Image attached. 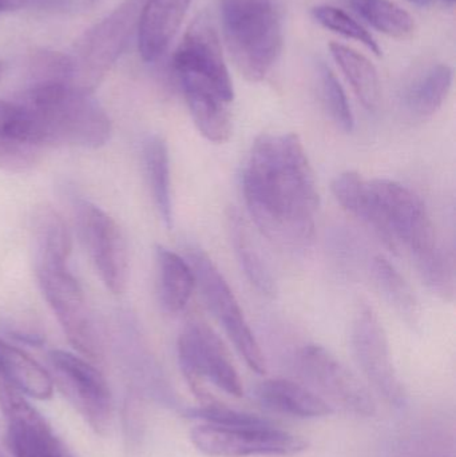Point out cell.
I'll use <instances>...</instances> for the list:
<instances>
[{"mask_svg":"<svg viewBox=\"0 0 456 457\" xmlns=\"http://www.w3.org/2000/svg\"><path fill=\"white\" fill-rule=\"evenodd\" d=\"M243 192L254 224L270 241L292 249L313 241L320 195L297 134L257 137L244 166Z\"/></svg>","mask_w":456,"mask_h":457,"instance_id":"cell-1","label":"cell"},{"mask_svg":"<svg viewBox=\"0 0 456 457\" xmlns=\"http://www.w3.org/2000/svg\"><path fill=\"white\" fill-rule=\"evenodd\" d=\"M45 149L55 145L98 149L112 136V122L90 91L69 83H32L18 98Z\"/></svg>","mask_w":456,"mask_h":457,"instance_id":"cell-2","label":"cell"},{"mask_svg":"<svg viewBox=\"0 0 456 457\" xmlns=\"http://www.w3.org/2000/svg\"><path fill=\"white\" fill-rule=\"evenodd\" d=\"M225 43L241 75L260 82L283 47L280 16L272 0H221Z\"/></svg>","mask_w":456,"mask_h":457,"instance_id":"cell-3","label":"cell"},{"mask_svg":"<svg viewBox=\"0 0 456 457\" xmlns=\"http://www.w3.org/2000/svg\"><path fill=\"white\" fill-rule=\"evenodd\" d=\"M146 0H123L112 13L86 32L74 58L75 86L93 93L130 45Z\"/></svg>","mask_w":456,"mask_h":457,"instance_id":"cell-4","label":"cell"},{"mask_svg":"<svg viewBox=\"0 0 456 457\" xmlns=\"http://www.w3.org/2000/svg\"><path fill=\"white\" fill-rule=\"evenodd\" d=\"M37 281L64 336L86 359L98 361L102 344L85 293L67 265L35 263Z\"/></svg>","mask_w":456,"mask_h":457,"instance_id":"cell-5","label":"cell"},{"mask_svg":"<svg viewBox=\"0 0 456 457\" xmlns=\"http://www.w3.org/2000/svg\"><path fill=\"white\" fill-rule=\"evenodd\" d=\"M182 375L201 399H209L206 381L233 397L244 395L243 381L221 338L208 325L190 322L177 344Z\"/></svg>","mask_w":456,"mask_h":457,"instance_id":"cell-6","label":"cell"},{"mask_svg":"<svg viewBox=\"0 0 456 457\" xmlns=\"http://www.w3.org/2000/svg\"><path fill=\"white\" fill-rule=\"evenodd\" d=\"M187 261L195 276V285L200 287L205 303L217 321L222 325L228 337L249 368L257 375H265L264 353L246 321L235 293L230 289L221 271L211 258L201 249H189Z\"/></svg>","mask_w":456,"mask_h":457,"instance_id":"cell-7","label":"cell"},{"mask_svg":"<svg viewBox=\"0 0 456 457\" xmlns=\"http://www.w3.org/2000/svg\"><path fill=\"white\" fill-rule=\"evenodd\" d=\"M190 440L211 457L294 456L308 448L307 440L276 428L270 421L240 427L203 423L192 429Z\"/></svg>","mask_w":456,"mask_h":457,"instance_id":"cell-8","label":"cell"},{"mask_svg":"<svg viewBox=\"0 0 456 457\" xmlns=\"http://www.w3.org/2000/svg\"><path fill=\"white\" fill-rule=\"evenodd\" d=\"M351 346L374 391L391 407L403 408L407 404L406 388L394 365L385 328L369 306H363L353 320Z\"/></svg>","mask_w":456,"mask_h":457,"instance_id":"cell-9","label":"cell"},{"mask_svg":"<svg viewBox=\"0 0 456 457\" xmlns=\"http://www.w3.org/2000/svg\"><path fill=\"white\" fill-rule=\"evenodd\" d=\"M48 359L59 386L80 416L96 434H106L112 420V396L106 378L87 360L70 352L55 349Z\"/></svg>","mask_w":456,"mask_h":457,"instance_id":"cell-10","label":"cell"},{"mask_svg":"<svg viewBox=\"0 0 456 457\" xmlns=\"http://www.w3.org/2000/svg\"><path fill=\"white\" fill-rule=\"evenodd\" d=\"M75 209L83 242L102 282L110 292L120 295L128 284L129 253L120 225L87 201H80Z\"/></svg>","mask_w":456,"mask_h":457,"instance_id":"cell-11","label":"cell"},{"mask_svg":"<svg viewBox=\"0 0 456 457\" xmlns=\"http://www.w3.org/2000/svg\"><path fill=\"white\" fill-rule=\"evenodd\" d=\"M0 408L7 420V443L13 457H74L46 419L0 372Z\"/></svg>","mask_w":456,"mask_h":457,"instance_id":"cell-12","label":"cell"},{"mask_svg":"<svg viewBox=\"0 0 456 457\" xmlns=\"http://www.w3.org/2000/svg\"><path fill=\"white\" fill-rule=\"evenodd\" d=\"M299 365L305 378L343 410L363 418L377 413V403L369 389L328 349L316 344L304 346Z\"/></svg>","mask_w":456,"mask_h":457,"instance_id":"cell-13","label":"cell"},{"mask_svg":"<svg viewBox=\"0 0 456 457\" xmlns=\"http://www.w3.org/2000/svg\"><path fill=\"white\" fill-rule=\"evenodd\" d=\"M173 67L177 77L200 78L216 86L228 101L232 102L235 98L219 35L205 13L198 15L185 32L174 53Z\"/></svg>","mask_w":456,"mask_h":457,"instance_id":"cell-14","label":"cell"},{"mask_svg":"<svg viewBox=\"0 0 456 457\" xmlns=\"http://www.w3.org/2000/svg\"><path fill=\"white\" fill-rule=\"evenodd\" d=\"M43 152L21 104L16 99L0 101V169L27 170Z\"/></svg>","mask_w":456,"mask_h":457,"instance_id":"cell-15","label":"cell"},{"mask_svg":"<svg viewBox=\"0 0 456 457\" xmlns=\"http://www.w3.org/2000/svg\"><path fill=\"white\" fill-rule=\"evenodd\" d=\"M185 101L198 131L213 144H225L232 136L230 104L213 85L193 77H178Z\"/></svg>","mask_w":456,"mask_h":457,"instance_id":"cell-16","label":"cell"},{"mask_svg":"<svg viewBox=\"0 0 456 457\" xmlns=\"http://www.w3.org/2000/svg\"><path fill=\"white\" fill-rule=\"evenodd\" d=\"M189 5L187 0H146L137 29L139 55L146 63L163 55Z\"/></svg>","mask_w":456,"mask_h":457,"instance_id":"cell-17","label":"cell"},{"mask_svg":"<svg viewBox=\"0 0 456 457\" xmlns=\"http://www.w3.org/2000/svg\"><path fill=\"white\" fill-rule=\"evenodd\" d=\"M257 402L272 412L297 419H320L334 413V408L307 386L286 378H272L254 389Z\"/></svg>","mask_w":456,"mask_h":457,"instance_id":"cell-18","label":"cell"},{"mask_svg":"<svg viewBox=\"0 0 456 457\" xmlns=\"http://www.w3.org/2000/svg\"><path fill=\"white\" fill-rule=\"evenodd\" d=\"M157 290L161 306L169 314L181 313L192 297L195 276L187 258L165 246L155 249Z\"/></svg>","mask_w":456,"mask_h":457,"instance_id":"cell-19","label":"cell"},{"mask_svg":"<svg viewBox=\"0 0 456 457\" xmlns=\"http://www.w3.org/2000/svg\"><path fill=\"white\" fill-rule=\"evenodd\" d=\"M227 221L230 242L241 270L260 293L265 295H275L276 281L272 271L265 258L262 257L245 220L236 209H230L228 212Z\"/></svg>","mask_w":456,"mask_h":457,"instance_id":"cell-20","label":"cell"},{"mask_svg":"<svg viewBox=\"0 0 456 457\" xmlns=\"http://www.w3.org/2000/svg\"><path fill=\"white\" fill-rule=\"evenodd\" d=\"M0 372L23 394L47 400L54 394L50 373L29 354L0 338Z\"/></svg>","mask_w":456,"mask_h":457,"instance_id":"cell-21","label":"cell"},{"mask_svg":"<svg viewBox=\"0 0 456 457\" xmlns=\"http://www.w3.org/2000/svg\"><path fill=\"white\" fill-rule=\"evenodd\" d=\"M144 165L150 193L161 220L168 228L174 225L170 158L168 145L160 136L149 137L144 145Z\"/></svg>","mask_w":456,"mask_h":457,"instance_id":"cell-22","label":"cell"},{"mask_svg":"<svg viewBox=\"0 0 456 457\" xmlns=\"http://www.w3.org/2000/svg\"><path fill=\"white\" fill-rule=\"evenodd\" d=\"M452 70L447 64H436L414 80L403 96L410 115L419 120L433 117L446 101L452 86Z\"/></svg>","mask_w":456,"mask_h":457,"instance_id":"cell-23","label":"cell"},{"mask_svg":"<svg viewBox=\"0 0 456 457\" xmlns=\"http://www.w3.org/2000/svg\"><path fill=\"white\" fill-rule=\"evenodd\" d=\"M329 51L364 109L377 110L380 104V80L374 64L363 54L340 43H331Z\"/></svg>","mask_w":456,"mask_h":457,"instance_id":"cell-24","label":"cell"},{"mask_svg":"<svg viewBox=\"0 0 456 457\" xmlns=\"http://www.w3.org/2000/svg\"><path fill=\"white\" fill-rule=\"evenodd\" d=\"M32 231L35 263L67 265L71 254V234L66 222L51 208H40L34 214Z\"/></svg>","mask_w":456,"mask_h":457,"instance_id":"cell-25","label":"cell"},{"mask_svg":"<svg viewBox=\"0 0 456 457\" xmlns=\"http://www.w3.org/2000/svg\"><path fill=\"white\" fill-rule=\"evenodd\" d=\"M331 189L343 209L372 228L380 238L382 225L369 181L356 171H344L335 177Z\"/></svg>","mask_w":456,"mask_h":457,"instance_id":"cell-26","label":"cell"},{"mask_svg":"<svg viewBox=\"0 0 456 457\" xmlns=\"http://www.w3.org/2000/svg\"><path fill=\"white\" fill-rule=\"evenodd\" d=\"M371 274L379 292L391 306L409 324L415 325L419 320V305L414 290L401 271L385 257H375L371 263Z\"/></svg>","mask_w":456,"mask_h":457,"instance_id":"cell-27","label":"cell"},{"mask_svg":"<svg viewBox=\"0 0 456 457\" xmlns=\"http://www.w3.org/2000/svg\"><path fill=\"white\" fill-rule=\"evenodd\" d=\"M348 5L377 31L393 37H410L414 18L391 0H345Z\"/></svg>","mask_w":456,"mask_h":457,"instance_id":"cell-28","label":"cell"},{"mask_svg":"<svg viewBox=\"0 0 456 457\" xmlns=\"http://www.w3.org/2000/svg\"><path fill=\"white\" fill-rule=\"evenodd\" d=\"M311 15L327 29H331L348 39L358 40L369 48L375 55H382V50L374 37L361 23H358L355 19L351 18L340 8L332 7V5H318V7L312 8Z\"/></svg>","mask_w":456,"mask_h":457,"instance_id":"cell-29","label":"cell"},{"mask_svg":"<svg viewBox=\"0 0 456 457\" xmlns=\"http://www.w3.org/2000/svg\"><path fill=\"white\" fill-rule=\"evenodd\" d=\"M320 83L324 104L329 117L337 128L342 129L345 133H351L355 128V118H353L350 102L345 96L344 88L326 64H320Z\"/></svg>","mask_w":456,"mask_h":457,"instance_id":"cell-30","label":"cell"},{"mask_svg":"<svg viewBox=\"0 0 456 457\" xmlns=\"http://www.w3.org/2000/svg\"><path fill=\"white\" fill-rule=\"evenodd\" d=\"M34 83H69L75 86L77 67L74 58L58 51H39L31 59Z\"/></svg>","mask_w":456,"mask_h":457,"instance_id":"cell-31","label":"cell"},{"mask_svg":"<svg viewBox=\"0 0 456 457\" xmlns=\"http://www.w3.org/2000/svg\"><path fill=\"white\" fill-rule=\"evenodd\" d=\"M187 418L198 419L205 424L222 427L259 426L269 423L267 419L252 413L238 412L222 405L206 404L203 407L190 408L185 412Z\"/></svg>","mask_w":456,"mask_h":457,"instance_id":"cell-32","label":"cell"},{"mask_svg":"<svg viewBox=\"0 0 456 457\" xmlns=\"http://www.w3.org/2000/svg\"><path fill=\"white\" fill-rule=\"evenodd\" d=\"M37 0H0V12H10V11L23 10L35 4Z\"/></svg>","mask_w":456,"mask_h":457,"instance_id":"cell-33","label":"cell"},{"mask_svg":"<svg viewBox=\"0 0 456 457\" xmlns=\"http://www.w3.org/2000/svg\"><path fill=\"white\" fill-rule=\"evenodd\" d=\"M407 2L412 3V4L418 5V7H428L434 0H407Z\"/></svg>","mask_w":456,"mask_h":457,"instance_id":"cell-34","label":"cell"},{"mask_svg":"<svg viewBox=\"0 0 456 457\" xmlns=\"http://www.w3.org/2000/svg\"><path fill=\"white\" fill-rule=\"evenodd\" d=\"M444 3L449 5H454L455 0H444Z\"/></svg>","mask_w":456,"mask_h":457,"instance_id":"cell-35","label":"cell"},{"mask_svg":"<svg viewBox=\"0 0 456 457\" xmlns=\"http://www.w3.org/2000/svg\"><path fill=\"white\" fill-rule=\"evenodd\" d=\"M3 77V64L2 62H0V79H2Z\"/></svg>","mask_w":456,"mask_h":457,"instance_id":"cell-36","label":"cell"},{"mask_svg":"<svg viewBox=\"0 0 456 457\" xmlns=\"http://www.w3.org/2000/svg\"><path fill=\"white\" fill-rule=\"evenodd\" d=\"M91 3L96 2V0H90Z\"/></svg>","mask_w":456,"mask_h":457,"instance_id":"cell-37","label":"cell"},{"mask_svg":"<svg viewBox=\"0 0 456 457\" xmlns=\"http://www.w3.org/2000/svg\"><path fill=\"white\" fill-rule=\"evenodd\" d=\"M0 457H2V456H0Z\"/></svg>","mask_w":456,"mask_h":457,"instance_id":"cell-38","label":"cell"}]
</instances>
